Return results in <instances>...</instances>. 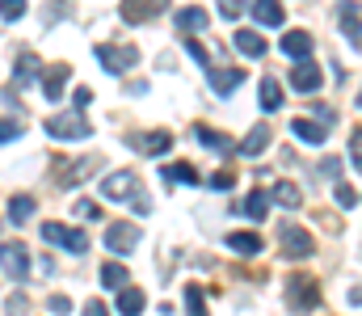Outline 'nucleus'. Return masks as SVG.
Masks as SVG:
<instances>
[{
  "instance_id": "nucleus-1",
  "label": "nucleus",
  "mask_w": 362,
  "mask_h": 316,
  "mask_svg": "<svg viewBox=\"0 0 362 316\" xmlns=\"http://www.w3.org/2000/svg\"><path fill=\"white\" fill-rule=\"evenodd\" d=\"M286 304H291V312H312V308H320V283L312 279V274H291L286 279Z\"/></svg>"
},
{
  "instance_id": "nucleus-2",
  "label": "nucleus",
  "mask_w": 362,
  "mask_h": 316,
  "mask_svg": "<svg viewBox=\"0 0 362 316\" xmlns=\"http://www.w3.org/2000/svg\"><path fill=\"white\" fill-rule=\"evenodd\" d=\"M42 127H47L51 139H89L93 135V122L85 114H51Z\"/></svg>"
},
{
  "instance_id": "nucleus-3",
  "label": "nucleus",
  "mask_w": 362,
  "mask_h": 316,
  "mask_svg": "<svg viewBox=\"0 0 362 316\" xmlns=\"http://www.w3.org/2000/svg\"><path fill=\"white\" fill-rule=\"evenodd\" d=\"M278 240H282V253L286 257H312V249H316V240L299 228V223H278Z\"/></svg>"
},
{
  "instance_id": "nucleus-4",
  "label": "nucleus",
  "mask_w": 362,
  "mask_h": 316,
  "mask_svg": "<svg viewBox=\"0 0 362 316\" xmlns=\"http://www.w3.org/2000/svg\"><path fill=\"white\" fill-rule=\"evenodd\" d=\"M0 270L8 274V279H30V253H25V245L21 240H4L0 245Z\"/></svg>"
},
{
  "instance_id": "nucleus-5",
  "label": "nucleus",
  "mask_w": 362,
  "mask_h": 316,
  "mask_svg": "<svg viewBox=\"0 0 362 316\" xmlns=\"http://www.w3.org/2000/svg\"><path fill=\"white\" fill-rule=\"evenodd\" d=\"M97 64H101L105 72L122 76V72H131V68L139 64V51H135V47H97Z\"/></svg>"
},
{
  "instance_id": "nucleus-6",
  "label": "nucleus",
  "mask_w": 362,
  "mask_h": 316,
  "mask_svg": "<svg viewBox=\"0 0 362 316\" xmlns=\"http://www.w3.org/2000/svg\"><path fill=\"white\" fill-rule=\"evenodd\" d=\"M139 245V223H122V219H114V223H105V249L110 253H131Z\"/></svg>"
},
{
  "instance_id": "nucleus-7",
  "label": "nucleus",
  "mask_w": 362,
  "mask_h": 316,
  "mask_svg": "<svg viewBox=\"0 0 362 316\" xmlns=\"http://www.w3.org/2000/svg\"><path fill=\"white\" fill-rule=\"evenodd\" d=\"M135 186H139V177H135L131 169H118V173H110V177L101 182V194H105L110 203H131V199H135V194H131Z\"/></svg>"
},
{
  "instance_id": "nucleus-8",
  "label": "nucleus",
  "mask_w": 362,
  "mask_h": 316,
  "mask_svg": "<svg viewBox=\"0 0 362 316\" xmlns=\"http://www.w3.org/2000/svg\"><path fill=\"white\" fill-rule=\"evenodd\" d=\"M42 236H47L51 245L68 249V253H85V249H89V236L76 232V228H64V223H42Z\"/></svg>"
},
{
  "instance_id": "nucleus-9",
  "label": "nucleus",
  "mask_w": 362,
  "mask_h": 316,
  "mask_svg": "<svg viewBox=\"0 0 362 316\" xmlns=\"http://www.w3.org/2000/svg\"><path fill=\"white\" fill-rule=\"evenodd\" d=\"M291 85H295L299 93L312 98V93L320 89V64H316L312 55H308V59H295V68H291Z\"/></svg>"
},
{
  "instance_id": "nucleus-10",
  "label": "nucleus",
  "mask_w": 362,
  "mask_h": 316,
  "mask_svg": "<svg viewBox=\"0 0 362 316\" xmlns=\"http://www.w3.org/2000/svg\"><path fill=\"white\" fill-rule=\"evenodd\" d=\"M127 144L135 152H144V156H165L173 148V135L169 131H148V135H127Z\"/></svg>"
},
{
  "instance_id": "nucleus-11",
  "label": "nucleus",
  "mask_w": 362,
  "mask_h": 316,
  "mask_svg": "<svg viewBox=\"0 0 362 316\" xmlns=\"http://www.w3.org/2000/svg\"><path fill=\"white\" fill-rule=\"evenodd\" d=\"M165 8H169V0H122V17H127L131 25L152 21V17H160Z\"/></svg>"
},
{
  "instance_id": "nucleus-12",
  "label": "nucleus",
  "mask_w": 362,
  "mask_h": 316,
  "mask_svg": "<svg viewBox=\"0 0 362 316\" xmlns=\"http://www.w3.org/2000/svg\"><path fill=\"white\" fill-rule=\"evenodd\" d=\"M278 51L291 55V59H308V55H312V34H308V30H286V34L278 38Z\"/></svg>"
},
{
  "instance_id": "nucleus-13",
  "label": "nucleus",
  "mask_w": 362,
  "mask_h": 316,
  "mask_svg": "<svg viewBox=\"0 0 362 316\" xmlns=\"http://www.w3.org/2000/svg\"><path fill=\"white\" fill-rule=\"evenodd\" d=\"M206 76H211V89L223 93V98L245 85V68H206Z\"/></svg>"
},
{
  "instance_id": "nucleus-14",
  "label": "nucleus",
  "mask_w": 362,
  "mask_h": 316,
  "mask_svg": "<svg viewBox=\"0 0 362 316\" xmlns=\"http://www.w3.org/2000/svg\"><path fill=\"white\" fill-rule=\"evenodd\" d=\"M337 25H341V34H346L354 47H362V13L350 4V0L337 4Z\"/></svg>"
},
{
  "instance_id": "nucleus-15",
  "label": "nucleus",
  "mask_w": 362,
  "mask_h": 316,
  "mask_svg": "<svg viewBox=\"0 0 362 316\" xmlns=\"http://www.w3.org/2000/svg\"><path fill=\"white\" fill-rule=\"evenodd\" d=\"M206 8H198V4H185V8H177V17H173V25H177L181 34H198V30H206Z\"/></svg>"
},
{
  "instance_id": "nucleus-16",
  "label": "nucleus",
  "mask_w": 362,
  "mask_h": 316,
  "mask_svg": "<svg viewBox=\"0 0 362 316\" xmlns=\"http://www.w3.org/2000/svg\"><path fill=\"white\" fill-rule=\"evenodd\" d=\"M232 42H236V51L249 55V59H262V55H266V38H262L257 30H236Z\"/></svg>"
},
{
  "instance_id": "nucleus-17",
  "label": "nucleus",
  "mask_w": 362,
  "mask_h": 316,
  "mask_svg": "<svg viewBox=\"0 0 362 316\" xmlns=\"http://www.w3.org/2000/svg\"><path fill=\"white\" fill-rule=\"evenodd\" d=\"M38 72H42V68H38V55L21 51V55H17V72H13V85H17V89H30V85L38 81Z\"/></svg>"
},
{
  "instance_id": "nucleus-18",
  "label": "nucleus",
  "mask_w": 362,
  "mask_h": 316,
  "mask_svg": "<svg viewBox=\"0 0 362 316\" xmlns=\"http://www.w3.org/2000/svg\"><path fill=\"white\" fill-rule=\"evenodd\" d=\"M64 85H68V64H55V68L42 72V93H47V102H59V98H64Z\"/></svg>"
},
{
  "instance_id": "nucleus-19",
  "label": "nucleus",
  "mask_w": 362,
  "mask_h": 316,
  "mask_svg": "<svg viewBox=\"0 0 362 316\" xmlns=\"http://www.w3.org/2000/svg\"><path fill=\"white\" fill-rule=\"evenodd\" d=\"M291 131H295L303 144H325V139H329V122H312L308 114H303V118H295V122H291Z\"/></svg>"
},
{
  "instance_id": "nucleus-20",
  "label": "nucleus",
  "mask_w": 362,
  "mask_h": 316,
  "mask_svg": "<svg viewBox=\"0 0 362 316\" xmlns=\"http://www.w3.org/2000/svg\"><path fill=\"white\" fill-rule=\"evenodd\" d=\"M266 144H270V122H253V131L240 139V156H262Z\"/></svg>"
},
{
  "instance_id": "nucleus-21",
  "label": "nucleus",
  "mask_w": 362,
  "mask_h": 316,
  "mask_svg": "<svg viewBox=\"0 0 362 316\" xmlns=\"http://www.w3.org/2000/svg\"><path fill=\"white\" fill-rule=\"evenodd\" d=\"M160 177H165L169 186H198V182H202V177H198V169H194V165H185V160L165 165V169H160Z\"/></svg>"
},
{
  "instance_id": "nucleus-22",
  "label": "nucleus",
  "mask_w": 362,
  "mask_h": 316,
  "mask_svg": "<svg viewBox=\"0 0 362 316\" xmlns=\"http://www.w3.org/2000/svg\"><path fill=\"white\" fill-rule=\"evenodd\" d=\"M253 17H257V25H282L286 21V13H282V0H253Z\"/></svg>"
},
{
  "instance_id": "nucleus-23",
  "label": "nucleus",
  "mask_w": 362,
  "mask_h": 316,
  "mask_svg": "<svg viewBox=\"0 0 362 316\" xmlns=\"http://www.w3.org/2000/svg\"><path fill=\"white\" fill-rule=\"evenodd\" d=\"M97 165H101L97 156H85L81 165H68V169L59 173V182H64V186H81V182H85L89 173H97Z\"/></svg>"
},
{
  "instance_id": "nucleus-24",
  "label": "nucleus",
  "mask_w": 362,
  "mask_h": 316,
  "mask_svg": "<svg viewBox=\"0 0 362 316\" xmlns=\"http://www.w3.org/2000/svg\"><path fill=\"white\" fill-rule=\"evenodd\" d=\"M194 135H198V144H206V148H215V152H232V148H236V139H232V135L211 131V127H194Z\"/></svg>"
},
{
  "instance_id": "nucleus-25",
  "label": "nucleus",
  "mask_w": 362,
  "mask_h": 316,
  "mask_svg": "<svg viewBox=\"0 0 362 316\" xmlns=\"http://www.w3.org/2000/svg\"><path fill=\"white\" fill-rule=\"evenodd\" d=\"M127 283H131V274H127V266H122V262H105V266H101V287L122 291Z\"/></svg>"
},
{
  "instance_id": "nucleus-26",
  "label": "nucleus",
  "mask_w": 362,
  "mask_h": 316,
  "mask_svg": "<svg viewBox=\"0 0 362 316\" xmlns=\"http://www.w3.org/2000/svg\"><path fill=\"white\" fill-rule=\"evenodd\" d=\"M257 102H262V110H266V114L282 110V85H278L274 76H262V93H257Z\"/></svg>"
},
{
  "instance_id": "nucleus-27",
  "label": "nucleus",
  "mask_w": 362,
  "mask_h": 316,
  "mask_svg": "<svg viewBox=\"0 0 362 316\" xmlns=\"http://www.w3.org/2000/svg\"><path fill=\"white\" fill-rule=\"evenodd\" d=\"M144 308H148L144 291H135V287H122V291H118V312L122 316H139Z\"/></svg>"
},
{
  "instance_id": "nucleus-28",
  "label": "nucleus",
  "mask_w": 362,
  "mask_h": 316,
  "mask_svg": "<svg viewBox=\"0 0 362 316\" xmlns=\"http://www.w3.org/2000/svg\"><path fill=\"white\" fill-rule=\"evenodd\" d=\"M228 249L253 257V253H262V236H257V232H232V236H228Z\"/></svg>"
},
{
  "instance_id": "nucleus-29",
  "label": "nucleus",
  "mask_w": 362,
  "mask_h": 316,
  "mask_svg": "<svg viewBox=\"0 0 362 316\" xmlns=\"http://www.w3.org/2000/svg\"><path fill=\"white\" fill-rule=\"evenodd\" d=\"M266 211H270V190H253V194L245 199V215H249L253 223H262Z\"/></svg>"
},
{
  "instance_id": "nucleus-30",
  "label": "nucleus",
  "mask_w": 362,
  "mask_h": 316,
  "mask_svg": "<svg viewBox=\"0 0 362 316\" xmlns=\"http://www.w3.org/2000/svg\"><path fill=\"white\" fill-rule=\"evenodd\" d=\"M270 199H278V203H282V207H303V194H299V186H295V182H278V186H274L270 190Z\"/></svg>"
},
{
  "instance_id": "nucleus-31",
  "label": "nucleus",
  "mask_w": 362,
  "mask_h": 316,
  "mask_svg": "<svg viewBox=\"0 0 362 316\" xmlns=\"http://www.w3.org/2000/svg\"><path fill=\"white\" fill-rule=\"evenodd\" d=\"M34 211H38V203H34L30 194H17V199L8 203V219H13V223H25V219H30Z\"/></svg>"
},
{
  "instance_id": "nucleus-32",
  "label": "nucleus",
  "mask_w": 362,
  "mask_h": 316,
  "mask_svg": "<svg viewBox=\"0 0 362 316\" xmlns=\"http://www.w3.org/2000/svg\"><path fill=\"white\" fill-rule=\"evenodd\" d=\"M185 308H189V316H206V300H202V287L198 283L185 287Z\"/></svg>"
},
{
  "instance_id": "nucleus-33",
  "label": "nucleus",
  "mask_w": 362,
  "mask_h": 316,
  "mask_svg": "<svg viewBox=\"0 0 362 316\" xmlns=\"http://www.w3.org/2000/svg\"><path fill=\"white\" fill-rule=\"evenodd\" d=\"M333 203H337L341 211H350L354 203H358V194H354V190H350L346 182H337V186H333Z\"/></svg>"
},
{
  "instance_id": "nucleus-34",
  "label": "nucleus",
  "mask_w": 362,
  "mask_h": 316,
  "mask_svg": "<svg viewBox=\"0 0 362 316\" xmlns=\"http://www.w3.org/2000/svg\"><path fill=\"white\" fill-rule=\"evenodd\" d=\"M21 122L17 118H0V144H13V139H21Z\"/></svg>"
},
{
  "instance_id": "nucleus-35",
  "label": "nucleus",
  "mask_w": 362,
  "mask_h": 316,
  "mask_svg": "<svg viewBox=\"0 0 362 316\" xmlns=\"http://www.w3.org/2000/svg\"><path fill=\"white\" fill-rule=\"evenodd\" d=\"M245 8H249V0H219V13H223L228 21H240Z\"/></svg>"
},
{
  "instance_id": "nucleus-36",
  "label": "nucleus",
  "mask_w": 362,
  "mask_h": 316,
  "mask_svg": "<svg viewBox=\"0 0 362 316\" xmlns=\"http://www.w3.org/2000/svg\"><path fill=\"white\" fill-rule=\"evenodd\" d=\"M21 13H25V0H0V17L4 21H17Z\"/></svg>"
},
{
  "instance_id": "nucleus-37",
  "label": "nucleus",
  "mask_w": 362,
  "mask_h": 316,
  "mask_svg": "<svg viewBox=\"0 0 362 316\" xmlns=\"http://www.w3.org/2000/svg\"><path fill=\"white\" fill-rule=\"evenodd\" d=\"M72 215H81V219H101L97 203H89V199H76V203H72Z\"/></svg>"
},
{
  "instance_id": "nucleus-38",
  "label": "nucleus",
  "mask_w": 362,
  "mask_h": 316,
  "mask_svg": "<svg viewBox=\"0 0 362 316\" xmlns=\"http://www.w3.org/2000/svg\"><path fill=\"white\" fill-rule=\"evenodd\" d=\"M25 308H30V300H25V295H8V304H4V312H8V316H21Z\"/></svg>"
},
{
  "instance_id": "nucleus-39",
  "label": "nucleus",
  "mask_w": 362,
  "mask_h": 316,
  "mask_svg": "<svg viewBox=\"0 0 362 316\" xmlns=\"http://www.w3.org/2000/svg\"><path fill=\"white\" fill-rule=\"evenodd\" d=\"M350 156H354V169L362 173V127L354 131V139H350Z\"/></svg>"
},
{
  "instance_id": "nucleus-40",
  "label": "nucleus",
  "mask_w": 362,
  "mask_h": 316,
  "mask_svg": "<svg viewBox=\"0 0 362 316\" xmlns=\"http://www.w3.org/2000/svg\"><path fill=\"white\" fill-rule=\"evenodd\" d=\"M185 51H189V55H194L198 64H206V47H202L198 38H185Z\"/></svg>"
},
{
  "instance_id": "nucleus-41",
  "label": "nucleus",
  "mask_w": 362,
  "mask_h": 316,
  "mask_svg": "<svg viewBox=\"0 0 362 316\" xmlns=\"http://www.w3.org/2000/svg\"><path fill=\"white\" fill-rule=\"evenodd\" d=\"M232 182H236V177H232V173H228V169H223V173H215V177H211V186H215V190H232Z\"/></svg>"
},
{
  "instance_id": "nucleus-42",
  "label": "nucleus",
  "mask_w": 362,
  "mask_h": 316,
  "mask_svg": "<svg viewBox=\"0 0 362 316\" xmlns=\"http://www.w3.org/2000/svg\"><path fill=\"white\" fill-rule=\"evenodd\" d=\"M47 304H51V312H68V308H72V300H68V295H51Z\"/></svg>"
},
{
  "instance_id": "nucleus-43",
  "label": "nucleus",
  "mask_w": 362,
  "mask_h": 316,
  "mask_svg": "<svg viewBox=\"0 0 362 316\" xmlns=\"http://www.w3.org/2000/svg\"><path fill=\"white\" fill-rule=\"evenodd\" d=\"M85 316H110V308L101 300H93V304H85Z\"/></svg>"
},
{
  "instance_id": "nucleus-44",
  "label": "nucleus",
  "mask_w": 362,
  "mask_h": 316,
  "mask_svg": "<svg viewBox=\"0 0 362 316\" xmlns=\"http://www.w3.org/2000/svg\"><path fill=\"white\" fill-rule=\"evenodd\" d=\"M89 102H93V93H89V89H76V105L85 110V105H89Z\"/></svg>"
},
{
  "instance_id": "nucleus-45",
  "label": "nucleus",
  "mask_w": 362,
  "mask_h": 316,
  "mask_svg": "<svg viewBox=\"0 0 362 316\" xmlns=\"http://www.w3.org/2000/svg\"><path fill=\"white\" fill-rule=\"evenodd\" d=\"M350 304H362V283L354 287V291H350Z\"/></svg>"
},
{
  "instance_id": "nucleus-46",
  "label": "nucleus",
  "mask_w": 362,
  "mask_h": 316,
  "mask_svg": "<svg viewBox=\"0 0 362 316\" xmlns=\"http://www.w3.org/2000/svg\"><path fill=\"white\" fill-rule=\"evenodd\" d=\"M358 105H362V93H358Z\"/></svg>"
}]
</instances>
